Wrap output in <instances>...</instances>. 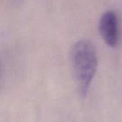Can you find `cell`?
<instances>
[{"label": "cell", "instance_id": "6da1fadb", "mask_svg": "<svg viewBox=\"0 0 122 122\" xmlns=\"http://www.w3.org/2000/svg\"><path fill=\"white\" fill-rule=\"evenodd\" d=\"M71 63L79 93L85 97L97 67L96 49L90 41L82 39L73 46Z\"/></svg>", "mask_w": 122, "mask_h": 122}, {"label": "cell", "instance_id": "7a4b0ae2", "mask_svg": "<svg viewBox=\"0 0 122 122\" xmlns=\"http://www.w3.org/2000/svg\"><path fill=\"white\" fill-rule=\"evenodd\" d=\"M99 31L105 43L111 47L117 46L119 40L118 19L114 12H105L99 22Z\"/></svg>", "mask_w": 122, "mask_h": 122}]
</instances>
